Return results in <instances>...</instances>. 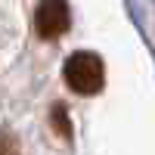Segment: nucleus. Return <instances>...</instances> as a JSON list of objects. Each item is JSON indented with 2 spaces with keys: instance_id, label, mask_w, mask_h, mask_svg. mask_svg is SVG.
<instances>
[{
  "instance_id": "20e7f679",
  "label": "nucleus",
  "mask_w": 155,
  "mask_h": 155,
  "mask_svg": "<svg viewBox=\"0 0 155 155\" xmlns=\"http://www.w3.org/2000/svg\"><path fill=\"white\" fill-rule=\"evenodd\" d=\"M0 155H19V143L9 130H0Z\"/></svg>"
},
{
  "instance_id": "f257e3e1",
  "label": "nucleus",
  "mask_w": 155,
  "mask_h": 155,
  "mask_svg": "<svg viewBox=\"0 0 155 155\" xmlns=\"http://www.w3.org/2000/svg\"><path fill=\"white\" fill-rule=\"evenodd\" d=\"M62 78H65V84L78 96H93V93L102 90V84H106V65H102V59L96 53L78 50V53H71L65 59Z\"/></svg>"
},
{
  "instance_id": "f03ea898",
  "label": "nucleus",
  "mask_w": 155,
  "mask_h": 155,
  "mask_svg": "<svg viewBox=\"0 0 155 155\" xmlns=\"http://www.w3.org/2000/svg\"><path fill=\"white\" fill-rule=\"evenodd\" d=\"M71 25V12L65 0H41L34 9V28L44 41H56L68 31Z\"/></svg>"
},
{
  "instance_id": "7ed1b4c3",
  "label": "nucleus",
  "mask_w": 155,
  "mask_h": 155,
  "mask_svg": "<svg viewBox=\"0 0 155 155\" xmlns=\"http://www.w3.org/2000/svg\"><path fill=\"white\" fill-rule=\"evenodd\" d=\"M50 124L59 130L62 140H71V124H68V115H65V106H53V112H50Z\"/></svg>"
}]
</instances>
